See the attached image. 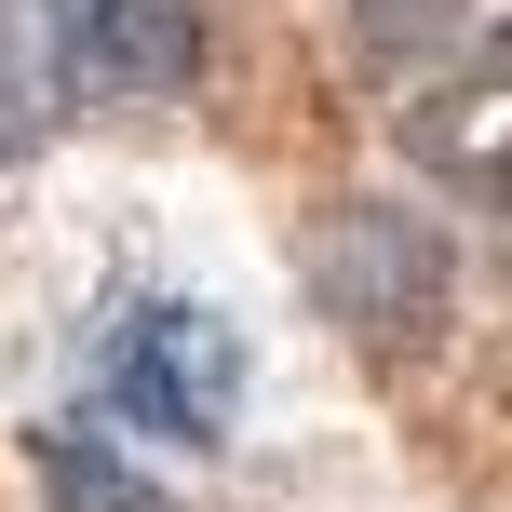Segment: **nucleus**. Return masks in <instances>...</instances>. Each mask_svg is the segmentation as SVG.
Returning <instances> with one entry per match:
<instances>
[{"instance_id": "nucleus-3", "label": "nucleus", "mask_w": 512, "mask_h": 512, "mask_svg": "<svg viewBox=\"0 0 512 512\" xmlns=\"http://www.w3.org/2000/svg\"><path fill=\"white\" fill-rule=\"evenodd\" d=\"M310 283H324V310H337V324L391 337V351L445 324V243L418 230V216H391V203L324 216V243H310Z\"/></svg>"}, {"instance_id": "nucleus-1", "label": "nucleus", "mask_w": 512, "mask_h": 512, "mask_svg": "<svg viewBox=\"0 0 512 512\" xmlns=\"http://www.w3.org/2000/svg\"><path fill=\"white\" fill-rule=\"evenodd\" d=\"M95 391H108V418H135L162 445H230V418H243V324H216L203 297H135L108 324V351H95Z\"/></svg>"}, {"instance_id": "nucleus-4", "label": "nucleus", "mask_w": 512, "mask_h": 512, "mask_svg": "<svg viewBox=\"0 0 512 512\" xmlns=\"http://www.w3.org/2000/svg\"><path fill=\"white\" fill-rule=\"evenodd\" d=\"M27 459H41V499H54V512H176V486H162V472H135V445L81 432V418L27 432Z\"/></svg>"}, {"instance_id": "nucleus-2", "label": "nucleus", "mask_w": 512, "mask_h": 512, "mask_svg": "<svg viewBox=\"0 0 512 512\" xmlns=\"http://www.w3.org/2000/svg\"><path fill=\"white\" fill-rule=\"evenodd\" d=\"M41 27H54V81L95 108H162L203 81L189 0H41Z\"/></svg>"}, {"instance_id": "nucleus-5", "label": "nucleus", "mask_w": 512, "mask_h": 512, "mask_svg": "<svg viewBox=\"0 0 512 512\" xmlns=\"http://www.w3.org/2000/svg\"><path fill=\"white\" fill-rule=\"evenodd\" d=\"M418 149H432V176H459L472 203H499V41H472V81H445V95L418 108Z\"/></svg>"}]
</instances>
